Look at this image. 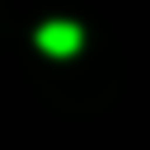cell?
<instances>
[{"mask_svg":"<svg viewBox=\"0 0 150 150\" xmlns=\"http://www.w3.org/2000/svg\"><path fill=\"white\" fill-rule=\"evenodd\" d=\"M80 42H84V33H80L75 23H66V19H56V23H42V28H38V47H42L47 56H75V52H80Z\"/></svg>","mask_w":150,"mask_h":150,"instance_id":"1","label":"cell"}]
</instances>
